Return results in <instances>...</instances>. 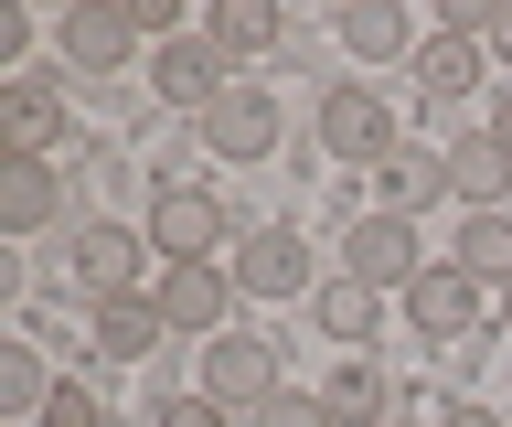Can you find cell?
<instances>
[{"label": "cell", "instance_id": "cell-1", "mask_svg": "<svg viewBox=\"0 0 512 427\" xmlns=\"http://www.w3.org/2000/svg\"><path fill=\"white\" fill-rule=\"evenodd\" d=\"M150 246H160L171 267H214V246H224V203L192 193V182H160V193H150Z\"/></svg>", "mask_w": 512, "mask_h": 427}, {"label": "cell", "instance_id": "cell-2", "mask_svg": "<svg viewBox=\"0 0 512 427\" xmlns=\"http://www.w3.org/2000/svg\"><path fill=\"white\" fill-rule=\"evenodd\" d=\"M203 150H214V161H267V150H278V97H267L256 75H235V86L203 107Z\"/></svg>", "mask_w": 512, "mask_h": 427}, {"label": "cell", "instance_id": "cell-3", "mask_svg": "<svg viewBox=\"0 0 512 427\" xmlns=\"http://www.w3.org/2000/svg\"><path fill=\"white\" fill-rule=\"evenodd\" d=\"M203 395H214L224 417H256L267 395H288V385H278V353H267V342H235V331L203 342Z\"/></svg>", "mask_w": 512, "mask_h": 427}, {"label": "cell", "instance_id": "cell-4", "mask_svg": "<svg viewBox=\"0 0 512 427\" xmlns=\"http://www.w3.org/2000/svg\"><path fill=\"white\" fill-rule=\"evenodd\" d=\"M160 321H171V331H203V342H224V310H235V299H246V289H235V267H160Z\"/></svg>", "mask_w": 512, "mask_h": 427}, {"label": "cell", "instance_id": "cell-5", "mask_svg": "<svg viewBox=\"0 0 512 427\" xmlns=\"http://www.w3.org/2000/svg\"><path fill=\"white\" fill-rule=\"evenodd\" d=\"M342 278H363V289H416L427 278V257H416V225L406 214H374V225H352V246H342Z\"/></svg>", "mask_w": 512, "mask_h": 427}, {"label": "cell", "instance_id": "cell-6", "mask_svg": "<svg viewBox=\"0 0 512 427\" xmlns=\"http://www.w3.org/2000/svg\"><path fill=\"white\" fill-rule=\"evenodd\" d=\"M406 321L427 331V342H470V331H480V278H470L459 257H438V267L406 289Z\"/></svg>", "mask_w": 512, "mask_h": 427}, {"label": "cell", "instance_id": "cell-7", "mask_svg": "<svg viewBox=\"0 0 512 427\" xmlns=\"http://www.w3.org/2000/svg\"><path fill=\"white\" fill-rule=\"evenodd\" d=\"M320 150H331V161H384V150H395V118H384L374 86H331V97H320Z\"/></svg>", "mask_w": 512, "mask_h": 427}, {"label": "cell", "instance_id": "cell-8", "mask_svg": "<svg viewBox=\"0 0 512 427\" xmlns=\"http://www.w3.org/2000/svg\"><path fill=\"white\" fill-rule=\"evenodd\" d=\"M224 267H235V289H246V299H299V289H310V246H299L288 225L246 235V246H235Z\"/></svg>", "mask_w": 512, "mask_h": 427}, {"label": "cell", "instance_id": "cell-9", "mask_svg": "<svg viewBox=\"0 0 512 427\" xmlns=\"http://www.w3.org/2000/svg\"><path fill=\"white\" fill-rule=\"evenodd\" d=\"M150 86H160L171 107H214L235 75H224V43H214V33H182V43H160V54H150Z\"/></svg>", "mask_w": 512, "mask_h": 427}, {"label": "cell", "instance_id": "cell-10", "mask_svg": "<svg viewBox=\"0 0 512 427\" xmlns=\"http://www.w3.org/2000/svg\"><path fill=\"white\" fill-rule=\"evenodd\" d=\"M139 257H150V246H139L128 225H86V235H75V278H86L96 310H107V299H150V289H139Z\"/></svg>", "mask_w": 512, "mask_h": 427}, {"label": "cell", "instance_id": "cell-11", "mask_svg": "<svg viewBox=\"0 0 512 427\" xmlns=\"http://www.w3.org/2000/svg\"><path fill=\"white\" fill-rule=\"evenodd\" d=\"M128 43H139V22H128V11H107V0L64 11V65H75V75H118Z\"/></svg>", "mask_w": 512, "mask_h": 427}, {"label": "cell", "instance_id": "cell-12", "mask_svg": "<svg viewBox=\"0 0 512 427\" xmlns=\"http://www.w3.org/2000/svg\"><path fill=\"white\" fill-rule=\"evenodd\" d=\"M54 129H64V97L32 86V75H11V86H0V139H11V161H43Z\"/></svg>", "mask_w": 512, "mask_h": 427}, {"label": "cell", "instance_id": "cell-13", "mask_svg": "<svg viewBox=\"0 0 512 427\" xmlns=\"http://www.w3.org/2000/svg\"><path fill=\"white\" fill-rule=\"evenodd\" d=\"M448 193H470L480 214H502V193H512V150H502L491 129L459 139V150H448Z\"/></svg>", "mask_w": 512, "mask_h": 427}, {"label": "cell", "instance_id": "cell-14", "mask_svg": "<svg viewBox=\"0 0 512 427\" xmlns=\"http://www.w3.org/2000/svg\"><path fill=\"white\" fill-rule=\"evenodd\" d=\"M54 203H64V182H54L43 161H0V225H11V235L54 225Z\"/></svg>", "mask_w": 512, "mask_h": 427}, {"label": "cell", "instance_id": "cell-15", "mask_svg": "<svg viewBox=\"0 0 512 427\" xmlns=\"http://www.w3.org/2000/svg\"><path fill=\"white\" fill-rule=\"evenodd\" d=\"M160 299H107V310H96V353L107 363H150V342H160Z\"/></svg>", "mask_w": 512, "mask_h": 427}, {"label": "cell", "instance_id": "cell-16", "mask_svg": "<svg viewBox=\"0 0 512 427\" xmlns=\"http://www.w3.org/2000/svg\"><path fill=\"white\" fill-rule=\"evenodd\" d=\"M320 406H331V427H384L395 417V385H384L374 363H342V374L320 385Z\"/></svg>", "mask_w": 512, "mask_h": 427}, {"label": "cell", "instance_id": "cell-17", "mask_svg": "<svg viewBox=\"0 0 512 427\" xmlns=\"http://www.w3.org/2000/svg\"><path fill=\"white\" fill-rule=\"evenodd\" d=\"M406 43H416V22L395 11V0H352V11H342V54H363V65L406 54Z\"/></svg>", "mask_w": 512, "mask_h": 427}, {"label": "cell", "instance_id": "cell-18", "mask_svg": "<svg viewBox=\"0 0 512 427\" xmlns=\"http://www.w3.org/2000/svg\"><path fill=\"white\" fill-rule=\"evenodd\" d=\"M416 86H427V97H470V86H480V43L427 33V43H416Z\"/></svg>", "mask_w": 512, "mask_h": 427}, {"label": "cell", "instance_id": "cell-19", "mask_svg": "<svg viewBox=\"0 0 512 427\" xmlns=\"http://www.w3.org/2000/svg\"><path fill=\"white\" fill-rule=\"evenodd\" d=\"M310 310H320V331H331V342H374V310H384V299L363 289V278H320Z\"/></svg>", "mask_w": 512, "mask_h": 427}, {"label": "cell", "instance_id": "cell-20", "mask_svg": "<svg viewBox=\"0 0 512 427\" xmlns=\"http://www.w3.org/2000/svg\"><path fill=\"white\" fill-rule=\"evenodd\" d=\"M384 193L395 203H427V193H448V150H416V139H395V150H384Z\"/></svg>", "mask_w": 512, "mask_h": 427}, {"label": "cell", "instance_id": "cell-21", "mask_svg": "<svg viewBox=\"0 0 512 427\" xmlns=\"http://www.w3.org/2000/svg\"><path fill=\"white\" fill-rule=\"evenodd\" d=\"M459 267L512 289V214H470V225H459Z\"/></svg>", "mask_w": 512, "mask_h": 427}, {"label": "cell", "instance_id": "cell-22", "mask_svg": "<svg viewBox=\"0 0 512 427\" xmlns=\"http://www.w3.org/2000/svg\"><path fill=\"white\" fill-rule=\"evenodd\" d=\"M214 43H224V65H235V54H267V43H278V11H267V0H224Z\"/></svg>", "mask_w": 512, "mask_h": 427}, {"label": "cell", "instance_id": "cell-23", "mask_svg": "<svg viewBox=\"0 0 512 427\" xmlns=\"http://www.w3.org/2000/svg\"><path fill=\"white\" fill-rule=\"evenodd\" d=\"M43 406H54V374L11 342V353H0V417H43Z\"/></svg>", "mask_w": 512, "mask_h": 427}, {"label": "cell", "instance_id": "cell-24", "mask_svg": "<svg viewBox=\"0 0 512 427\" xmlns=\"http://www.w3.org/2000/svg\"><path fill=\"white\" fill-rule=\"evenodd\" d=\"M246 427H331V406H320V395H267Z\"/></svg>", "mask_w": 512, "mask_h": 427}, {"label": "cell", "instance_id": "cell-25", "mask_svg": "<svg viewBox=\"0 0 512 427\" xmlns=\"http://www.w3.org/2000/svg\"><path fill=\"white\" fill-rule=\"evenodd\" d=\"M43 427H107V406H96L86 385H54V406H43Z\"/></svg>", "mask_w": 512, "mask_h": 427}, {"label": "cell", "instance_id": "cell-26", "mask_svg": "<svg viewBox=\"0 0 512 427\" xmlns=\"http://www.w3.org/2000/svg\"><path fill=\"white\" fill-rule=\"evenodd\" d=\"M160 427H224V406H214V395H171V406H160Z\"/></svg>", "mask_w": 512, "mask_h": 427}, {"label": "cell", "instance_id": "cell-27", "mask_svg": "<svg viewBox=\"0 0 512 427\" xmlns=\"http://www.w3.org/2000/svg\"><path fill=\"white\" fill-rule=\"evenodd\" d=\"M438 427H502V417H491V406H448Z\"/></svg>", "mask_w": 512, "mask_h": 427}, {"label": "cell", "instance_id": "cell-28", "mask_svg": "<svg viewBox=\"0 0 512 427\" xmlns=\"http://www.w3.org/2000/svg\"><path fill=\"white\" fill-rule=\"evenodd\" d=\"M491 139H502V150H512V86H502V97H491Z\"/></svg>", "mask_w": 512, "mask_h": 427}, {"label": "cell", "instance_id": "cell-29", "mask_svg": "<svg viewBox=\"0 0 512 427\" xmlns=\"http://www.w3.org/2000/svg\"><path fill=\"white\" fill-rule=\"evenodd\" d=\"M491 54H502V65H512V0H502V22H491Z\"/></svg>", "mask_w": 512, "mask_h": 427}, {"label": "cell", "instance_id": "cell-30", "mask_svg": "<svg viewBox=\"0 0 512 427\" xmlns=\"http://www.w3.org/2000/svg\"><path fill=\"white\" fill-rule=\"evenodd\" d=\"M502 321H512V289H502Z\"/></svg>", "mask_w": 512, "mask_h": 427}]
</instances>
